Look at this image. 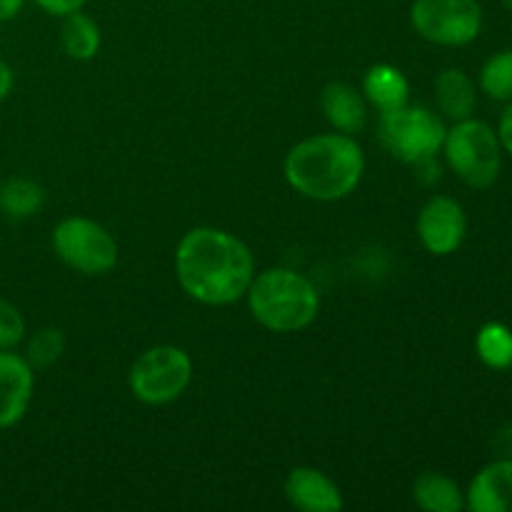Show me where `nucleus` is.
Returning a JSON list of instances; mask_svg holds the SVG:
<instances>
[{"mask_svg":"<svg viewBox=\"0 0 512 512\" xmlns=\"http://www.w3.org/2000/svg\"><path fill=\"white\" fill-rule=\"evenodd\" d=\"M435 103L445 118L458 123V120L473 118L475 105H478V90L465 70L445 68L435 78Z\"/></svg>","mask_w":512,"mask_h":512,"instance_id":"4468645a","label":"nucleus"},{"mask_svg":"<svg viewBox=\"0 0 512 512\" xmlns=\"http://www.w3.org/2000/svg\"><path fill=\"white\" fill-rule=\"evenodd\" d=\"M285 498L295 510L303 512H340L345 500L335 480L318 468H295L285 480Z\"/></svg>","mask_w":512,"mask_h":512,"instance_id":"9b49d317","label":"nucleus"},{"mask_svg":"<svg viewBox=\"0 0 512 512\" xmlns=\"http://www.w3.org/2000/svg\"><path fill=\"white\" fill-rule=\"evenodd\" d=\"M480 88L498 103H512V48L500 50L485 60L480 70Z\"/></svg>","mask_w":512,"mask_h":512,"instance_id":"aec40b11","label":"nucleus"},{"mask_svg":"<svg viewBox=\"0 0 512 512\" xmlns=\"http://www.w3.org/2000/svg\"><path fill=\"white\" fill-rule=\"evenodd\" d=\"M193 360L183 348L155 345L138 355L128 373L130 393L145 405H168L188 390Z\"/></svg>","mask_w":512,"mask_h":512,"instance_id":"423d86ee","label":"nucleus"},{"mask_svg":"<svg viewBox=\"0 0 512 512\" xmlns=\"http://www.w3.org/2000/svg\"><path fill=\"white\" fill-rule=\"evenodd\" d=\"M65 353V335L58 328H43L28 340L25 360L33 365V370H45L58 363Z\"/></svg>","mask_w":512,"mask_h":512,"instance_id":"412c9836","label":"nucleus"},{"mask_svg":"<svg viewBox=\"0 0 512 512\" xmlns=\"http://www.w3.org/2000/svg\"><path fill=\"white\" fill-rule=\"evenodd\" d=\"M443 153L450 170L468 188L475 190L490 188L503 168V145H500L498 130H493L483 120L465 118L448 128Z\"/></svg>","mask_w":512,"mask_h":512,"instance_id":"20e7f679","label":"nucleus"},{"mask_svg":"<svg viewBox=\"0 0 512 512\" xmlns=\"http://www.w3.org/2000/svg\"><path fill=\"white\" fill-rule=\"evenodd\" d=\"M25 340V318L10 300L0 298V350H15Z\"/></svg>","mask_w":512,"mask_h":512,"instance_id":"4be33fe9","label":"nucleus"},{"mask_svg":"<svg viewBox=\"0 0 512 512\" xmlns=\"http://www.w3.org/2000/svg\"><path fill=\"white\" fill-rule=\"evenodd\" d=\"M103 35H100L98 23L83 10L65 15L63 25H60V45H63L65 55L73 60H90L98 55Z\"/></svg>","mask_w":512,"mask_h":512,"instance_id":"f3484780","label":"nucleus"},{"mask_svg":"<svg viewBox=\"0 0 512 512\" xmlns=\"http://www.w3.org/2000/svg\"><path fill=\"white\" fill-rule=\"evenodd\" d=\"M35 370L15 350H0V430H8L25 418L33 400Z\"/></svg>","mask_w":512,"mask_h":512,"instance_id":"9d476101","label":"nucleus"},{"mask_svg":"<svg viewBox=\"0 0 512 512\" xmlns=\"http://www.w3.org/2000/svg\"><path fill=\"white\" fill-rule=\"evenodd\" d=\"M498 138H500V145H503V153H508L512 158V103L505 105L503 115H500Z\"/></svg>","mask_w":512,"mask_h":512,"instance_id":"a878e982","label":"nucleus"},{"mask_svg":"<svg viewBox=\"0 0 512 512\" xmlns=\"http://www.w3.org/2000/svg\"><path fill=\"white\" fill-rule=\"evenodd\" d=\"M413 498L418 508L428 512H460L465 510V493L453 478L443 473H428L418 475L413 485Z\"/></svg>","mask_w":512,"mask_h":512,"instance_id":"dca6fc26","label":"nucleus"},{"mask_svg":"<svg viewBox=\"0 0 512 512\" xmlns=\"http://www.w3.org/2000/svg\"><path fill=\"white\" fill-rule=\"evenodd\" d=\"M380 143L400 163H418L443 150L445 120L425 105H403L390 113H380Z\"/></svg>","mask_w":512,"mask_h":512,"instance_id":"39448f33","label":"nucleus"},{"mask_svg":"<svg viewBox=\"0 0 512 512\" xmlns=\"http://www.w3.org/2000/svg\"><path fill=\"white\" fill-rule=\"evenodd\" d=\"M13 80V70H10V65L0 58V103H3L10 95V90H13Z\"/></svg>","mask_w":512,"mask_h":512,"instance_id":"bb28decb","label":"nucleus"},{"mask_svg":"<svg viewBox=\"0 0 512 512\" xmlns=\"http://www.w3.org/2000/svg\"><path fill=\"white\" fill-rule=\"evenodd\" d=\"M413 168H415V178H418L423 185H433L443 178V168H440V163L435 155L433 158L418 160V163H413Z\"/></svg>","mask_w":512,"mask_h":512,"instance_id":"393cba45","label":"nucleus"},{"mask_svg":"<svg viewBox=\"0 0 512 512\" xmlns=\"http://www.w3.org/2000/svg\"><path fill=\"white\" fill-rule=\"evenodd\" d=\"M475 353L490 370L512 368V330L505 323H485L475 335Z\"/></svg>","mask_w":512,"mask_h":512,"instance_id":"a211bd4d","label":"nucleus"},{"mask_svg":"<svg viewBox=\"0 0 512 512\" xmlns=\"http://www.w3.org/2000/svg\"><path fill=\"white\" fill-rule=\"evenodd\" d=\"M40 10H45L48 15H55V18H65V15L75 13V10H83V5L88 0H33Z\"/></svg>","mask_w":512,"mask_h":512,"instance_id":"5701e85b","label":"nucleus"},{"mask_svg":"<svg viewBox=\"0 0 512 512\" xmlns=\"http://www.w3.org/2000/svg\"><path fill=\"white\" fill-rule=\"evenodd\" d=\"M245 298L250 315L273 333L305 330L320 310V293L313 280L288 268H270L255 275Z\"/></svg>","mask_w":512,"mask_h":512,"instance_id":"7ed1b4c3","label":"nucleus"},{"mask_svg":"<svg viewBox=\"0 0 512 512\" xmlns=\"http://www.w3.org/2000/svg\"><path fill=\"white\" fill-rule=\"evenodd\" d=\"M175 278L203 305H230L245 298L255 278L248 245L220 228H193L175 248Z\"/></svg>","mask_w":512,"mask_h":512,"instance_id":"f257e3e1","label":"nucleus"},{"mask_svg":"<svg viewBox=\"0 0 512 512\" xmlns=\"http://www.w3.org/2000/svg\"><path fill=\"white\" fill-rule=\"evenodd\" d=\"M363 95L380 113H390L410 103V83L395 65L380 63L365 73Z\"/></svg>","mask_w":512,"mask_h":512,"instance_id":"2eb2a0df","label":"nucleus"},{"mask_svg":"<svg viewBox=\"0 0 512 512\" xmlns=\"http://www.w3.org/2000/svg\"><path fill=\"white\" fill-rule=\"evenodd\" d=\"M410 23L428 43L463 48L483 30V8L478 0H413Z\"/></svg>","mask_w":512,"mask_h":512,"instance_id":"0eeeda50","label":"nucleus"},{"mask_svg":"<svg viewBox=\"0 0 512 512\" xmlns=\"http://www.w3.org/2000/svg\"><path fill=\"white\" fill-rule=\"evenodd\" d=\"M295 193L318 203H335L353 193L365 173V155L355 135L323 133L300 140L283 163Z\"/></svg>","mask_w":512,"mask_h":512,"instance_id":"f03ea898","label":"nucleus"},{"mask_svg":"<svg viewBox=\"0 0 512 512\" xmlns=\"http://www.w3.org/2000/svg\"><path fill=\"white\" fill-rule=\"evenodd\" d=\"M53 250L68 268L83 275H105L118 263V243L90 218H65L53 230Z\"/></svg>","mask_w":512,"mask_h":512,"instance_id":"6e6552de","label":"nucleus"},{"mask_svg":"<svg viewBox=\"0 0 512 512\" xmlns=\"http://www.w3.org/2000/svg\"><path fill=\"white\" fill-rule=\"evenodd\" d=\"M25 0H0V23H8L23 10Z\"/></svg>","mask_w":512,"mask_h":512,"instance_id":"cd10ccee","label":"nucleus"},{"mask_svg":"<svg viewBox=\"0 0 512 512\" xmlns=\"http://www.w3.org/2000/svg\"><path fill=\"white\" fill-rule=\"evenodd\" d=\"M490 453L493 458H512V423L495 430L490 438Z\"/></svg>","mask_w":512,"mask_h":512,"instance_id":"b1692460","label":"nucleus"},{"mask_svg":"<svg viewBox=\"0 0 512 512\" xmlns=\"http://www.w3.org/2000/svg\"><path fill=\"white\" fill-rule=\"evenodd\" d=\"M503 5H505V8H508L510 13H512V0H503Z\"/></svg>","mask_w":512,"mask_h":512,"instance_id":"c85d7f7f","label":"nucleus"},{"mask_svg":"<svg viewBox=\"0 0 512 512\" xmlns=\"http://www.w3.org/2000/svg\"><path fill=\"white\" fill-rule=\"evenodd\" d=\"M473 512H512V458H495L475 473L465 493Z\"/></svg>","mask_w":512,"mask_h":512,"instance_id":"f8f14e48","label":"nucleus"},{"mask_svg":"<svg viewBox=\"0 0 512 512\" xmlns=\"http://www.w3.org/2000/svg\"><path fill=\"white\" fill-rule=\"evenodd\" d=\"M415 230H418L420 243L430 255L445 258V255H453L465 243L468 215H465L463 205L450 198V195H433L420 208Z\"/></svg>","mask_w":512,"mask_h":512,"instance_id":"1a4fd4ad","label":"nucleus"},{"mask_svg":"<svg viewBox=\"0 0 512 512\" xmlns=\"http://www.w3.org/2000/svg\"><path fill=\"white\" fill-rule=\"evenodd\" d=\"M45 193L35 180L28 178H10L8 183L0 188V208L10 218H30L43 208Z\"/></svg>","mask_w":512,"mask_h":512,"instance_id":"6ab92c4d","label":"nucleus"},{"mask_svg":"<svg viewBox=\"0 0 512 512\" xmlns=\"http://www.w3.org/2000/svg\"><path fill=\"white\" fill-rule=\"evenodd\" d=\"M320 108L335 133L358 135L368 123L365 95L350 83H328L320 95Z\"/></svg>","mask_w":512,"mask_h":512,"instance_id":"ddd939ff","label":"nucleus"}]
</instances>
